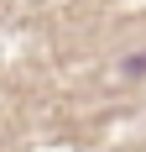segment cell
Returning <instances> with one entry per match:
<instances>
[{"label":"cell","mask_w":146,"mask_h":152,"mask_svg":"<svg viewBox=\"0 0 146 152\" xmlns=\"http://www.w3.org/2000/svg\"><path fill=\"white\" fill-rule=\"evenodd\" d=\"M125 74H146V53H136V58H125Z\"/></svg>","instance_id":"cell-1"}]
</instances>
